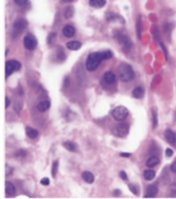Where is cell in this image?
<instances>
[{
  "label": "cell",
  "instance_id": "1",
  "mask_svg": "<svg viewBox=\"0 0 176 199\" xmlns=\"http://www.w3.org/2000/svg\"><path fill=\"white\" fill-rule=\"evenodd\" d=\"M113 56L112 52L110 50L103 52H93L89 54L86 59V67L90 72L95 71L97 69L100 63L103 60H108Z\"/></svg>",
  "mask_w": 176,
  "mask_h": 199
},
{
  "label": "cell",
  "instance_id": "2",
  "mask_svg": "<svg viewBox=\"0 0 176 199\" xmlns=\"http://www.w3.org/2000/svg\"><path fill=\"white\" fill-rule=\"evenodd\" d=\"M118 75L123 82H129L134 77V72L132 66L127 63H122L118 67Z\"/></svg>",
  "mask_w": 176,
  "mask_h": 199
},
{
  "label": "cell",
  "instance_id": "3",
  "mask_svg": "<svg viewBox=\"0 0 176 199\" xmlns=\"http://www.w3.org/2000/svg\"><path fill=\"white\" fill-rule=\"evenodd\" d=\"M129 114V111L124 106H120L115 108L112 112L114 118L117 121H123L126 119Z\"/></svg>",
  "mask_w": 176,
  "mask_h": 199
},
{
  "label": "cell",
  "instance_id": "4",
  "mask_svg": "<svg viewBox=\"0 0 176 199\" xmlns=\"http://www.w3.org/2000/svg\"><path fill=\"white\" fill-rule=\"evenodd\" d=\"M21 64L16 60H11L6 62L5 64V76L6 78L9 77L13 72L20 70Z\"/></svg>",
  "mask_w": 176,
  "mask_h": 199
},
{
  "label": "cell",
  "instance_id": "5",
  "mask_svg": "<svg viewBox=\"0 0 176 199\" xmlns=\"http://www.w3.org/2000/svg\"><path fill=\"white\" fill-rule=\"evenodd\" d=\"M129 131V126L125 123H121L117 125L114 128L113 134L118 138H124L127 136Z\"/></svg>",
  "mask_w": 176,
  "mask_h": 199
},
{
  "label": "cell",
  "instance_id": "6",
  "mask_svg": "<svg viewBox=\"0 0 176 199\" xmlns=\"http://www.w3.org/2000/svg\"><path fill=\"white\" fill-rule=\"evenodd\" d=\"M28 22L23 19L17 20L14 24V33L13 35L18 36L21 34L28 26Z\"/></svg>",
  "mask_w": 176,
  "mask_h": 199
},
{
  "label": "cell",
  "instance_id": "7",
  "mask_svg": "<svg viewBox=\"0 0 176 199\" xmlns=\"http://www.w3.org/2000/svg\"><path fill=\"white\" fill-rule=\"evenodd\" d=\"M23 44L25 48L29 50H33L37 45L36 39L31 35H27L24 37Z\"/></svg>",
  "mask_w": 176,
  "mask_h": 199
},
{
  "label": "cell",
  "instance_id": "8",
  "mask_svg": "<svg viewBox=\"0 0 176 199\" xmlns=\"http://www.w3.org/2000/svg\"><path fill=\"white\" fill-rule=\"evenodd\" d=\"M158 192V187L155 185H149L147 187L145 198H153Z\"/></svg>",
  "mask_w": 176,
  "mask_h": 199
},
{
  "label": "cell",
  "instance_id": "9",
  "mask_svg": "<svg viewBox=\"0 0 176 199\" xmlns=\"http://www.w3.org/2000/svg\"><path fill=\"white\" fill-rule=\"evenodd\" d=\"M103 79L106 83L111 85L115 82L116 81V76L113 72L111 71L106 72L103 75Z\"/></svg>",
  "mask_w": 176,
  "mask_h": 199
},
{
  "label": "cell",
  "instance_id": "10",
  "mask_svg": "<svg viewBox=\"0 0 176 199\" xmlns=\"http://www.w3.org/2000/svg\"><path fill=\"white\" fill-rule=\"evenodd\" d=\"M75 30L73 26L67 25L63 29V33L65 37L70 38L75 34Z\"/></svg>",
  "mask_w": 176,
  "mask_h": 199
},
{
  "label": "cell",
  "instance_id": "11",
  "mask_svg": "<svg viewBox=\"0 0 176 199\" xmlns=\"http://www.w3.org/2000/svg\"><path fill=\"white\" fill-rule=\"evenodd\" d=\"M166 139L167 142L171 144L175 143L176 142V135L172 130L168 129L165 133Z\"/></svg>",
  "mask_w": 176,
  "mask_h": 199
},
{
  "label": "cell",
  "instance_id": "12",
  "mask_svg": "<svg viewBox=\"0 0 176 199\" xmlns=\"http://www.w3.org/2000/svg\"><path fill=\"white\" fill-rule=\"evenodd\" d=\"M5 192L9 196H13L16 193L15 186L9 181H6L5 182Z\"/></svg>",
  "mask_w": 176,
  "mask_h": 199
},
{
  "label": "cell",
  "instance_id": "13",
  "mask_svg": "<svg viewBox=\"0 0 176 199\" xmlns=\"http://www.w3.org/2000/svg\"><path fill=\"white\" fill-rule=\"evenodd\" d=\"M82 178L83 180L88 184H92L95 181V177L93 174L89 171H84L82 174Z\"/></svg>",
  "mask_w": 176,
  "mask_h": 199
},
{
  "label": "cell",
  "instance_id": "14",
  "mask_svg": "<svg viewBox=\"0 0 176 199\" xmlns=\"http://www.w3.org/2000/svg\"><path fill=\"white\" fill-rule=\"evenodd\" d=\"M66 46L70 50H78L81 48L82 44L79 41H71L66 44Z\"/></svg>",
  "mask_w": 176,
  "mask_h": 199
},
{
  "label": "cell",
  "instance_id": "15",
  "mask_svg": "<svg viewBox=\"0 0 176 199\" xmlns=\"http://www.w3.org/2000/svg\"><path fill=\"white\" fill-rule=\"evenodd\" d=\"M25 132L28 137L32 139H36L39 135L38 132L36 129L30 127H26L25 128Z\"/></svg>",
  "mask_w": 176,
  "mask_h": 199
},
{
  "label": "cell",
  "instance_id": "16",
  "mask_svg": "<svg viewBox=\"0 0 176 199\" xmlns=\"http://www.w3.org/2000/svg\"><path fill=\"white\" fill-rule=\"evenodd\" d=\"M89 3L93 7L99 8L104 6L106 3V0H89Z\"/></svg>",
  "mask_w": 176,
  "mask_h": 199
},
{
  "label": "cell",
  "instance_id": "17",
  "mask_svg": "<svg viewBox=\"0 0 176 199\" xmlns=\"http://www.w3.org/2000/svg\"><path fill=\"white\" fill-rule=\"evenodd\" d=\"M144 93L145 91L142 87L141 86H138L133 90L132 95L134 98L139 99L144 96Z\"/></svg>",
  "mask_w": 176,
  "mask_h": 199
},
{
  "label": "cell",
  "instance_id": "18",
  "mask_svg": "<svg viewBox=\"0 0 176 199\" xmlns=\"http://www.w3.org/2000/svg\"><path fill=\"white\" fill-rule=\"evenodd\" d=\"M159 158L156 156L151 157L149 158L146 162V165L149 168H153L159 164Z\"/></svg>",
  "mask_w": 176,
  "mask_h": 199
},
{
  "label": "cell",
  "instance_id": "19",
  "mask_svg": "<svg viewBox=\"0 0 176 199\" xmlns=\"http://www.w3.org/2000/svg\"><path fill=\"white\" fill-rule=\"evenodd\" d=\"M51 104L50 101L47 100H44L39 103L37 106V109L40 112H45L50 108Z\"/></svg>",
  "mask_w": 176,
  "mask_h": 199
},
{
  "label": "cell",
  "instance_id": "20",
  "mask_svg": "<svg viewBox=\"0 0 176 199\" xmlns=\"http://www.w3.org/2000/svg\"><path fill=\"white\" fill-rule=\"evenodd\" d=\"M63 146L66 150L70 152H74L77 149L76 144L71 141H65L63 143Z\"/></svg>",
  "mask_w": 176,
  "mask_h": 199
},
{
  "label": "cell",
  "instance_id": "21",
  "mask_svg": "<svg viewBox=\"0 0 176 199\" xmlns=\"http://www.w3.org/2000/svg\"><path fill=\"white\" fill-rule=\"evenodd\" d=\"M143 175L145 179L147 181H151L155 178L156 173L153 170H146L144 171Z\"/></svg>",
  "mask_w": 176,
  "mask_h": 199
},
{
  "label": "cell",
  "instance_id": "22",
  "mask_svg": "<svg viewBox=\"0 0 176 199\" xmlns=\"http://www.w3.org/2000/svg\"><path fill=\"white\" fill-rule=\"evenodd\" d=\"M74 8L72 6H68L65 12V17L66 19L71 18L74 15Z\"/></svg>",
  "mask_w": 176,
  "mask_h": 199
},
{
  "label": "cell",
  "instance_id": "23",
  "mask_svg": "<svg viewBox=\"0 0 176 199\" xmlns=\"http://www.w3.org/2000/svg\"><path fill=\"white\" fill-rule=\"evenodd\" d=\"M58 160H55L53 162L52 166V170H51V174L53 178H56L57 171H58Z\"/></svg>",
  "mask_w": 176,
  "mask_h": 199
},
{
  "label": "cell",
  "instance_id": "24",
  "mask_svg": "<svg viewBox=\"0 0 176 199\" xmlns=\"http://www.w3.org/2000/svg\"><path fill=\"white\" fill-rule=\"evenodd\" d=\"M57 57L60 60H64L66 58V55L63 50V48H58L57 51Z\"/></svg>",
  "mask_w": 176,
  "mask_h": 199
},
{
  "label": "cell",
  "instance_id": "25",
  "mask_svg": "<svg viewBox=\"0 0 176 199\" xmlns=\"http://www.w3.org/2000/svg\"><path fill=\"white\" fill-rule=\"evenodd\" d=\"M56 38V34L55 33H51L47 37V43L49 44H52L55 41Z\"/></svg>",
  "mask_w": 176,
  "mask_h": 199
},
{
  "label": "cell",
  "instance_id": "26",
  "mask_svg": "<svg viewBox=\"0 0 176 199\" xmlns=\"http://www.w3.org/2000/svg\"><path fill=\"white\" fill-rule=\"evenodd\" d=\"M26 155V153L25 150H18L16 153V157L18 158H23L25 157Z\"/></svg>",
  "mask_w": 176,
  "mask_h": 199
},
{
  "label": "cell",
  "instance_id": "27",
  "mask_svg": "<svg viewBox=\"0 0 176 199\" xmlns=\"http://www.w3.org/2000/svg\"><path fill=\"white\" fill-rule=\"evenodd\" d=\"M16 4L20 6H25L28 4L29 0H14Z\"/></svg>",
  "mask_w": 176,
  "mask_h": 199
},
{
  "label": "cell",
  "instance_id": "28",
  "mask_svg": "<svg viewBox=\"0 0 176 199\" xmlns=\"http://www.w3.org/2000/svg\"><path fill=\"white\" fill-rule=\"evenodd\" d=\"M137 32H138V35L140 39L141 34V19H138L137 22Z\"/></svg>",
  "mask_w": 176,
  "mask_h": 199
},
{
  "label": "cell",
  "instance_id": "29",
  "mask_svg": "<svg viewBox=\"0 0 176 199\" xmlns=\"http://www.w3.org/2000/svg\"><path fill=\"white\" fill-rule=\"evenodd\" d=\"M153 115V128H156L157 124H158V118H157V115H156V112L155 111H153L152 113Z\"/></svg>",
  "mask_w": 176,
  "mask_h": 199
},
{
  "label": "cell",
  "instance_id": "30",
  "mask_svg": "<svg viewBox=\"0 0 176 199\" xmlns=\"http://www.w3.org/2000/svg\"><path fill=\"white\" fill-rule=\"evenodd\" d=\"M13 172V168L12 167H10L9 165L6 164V175L9 176L12 174Z\"/></svg>",
  "mask_w": 176,
  "mask_h": 199
},
{
  "label": "cell",
  "instance_id": "31",
  "mask_svg": "<svg viewBox=\"0 0 176 199\" xmlns=\"http://www.w3.org/2000/svg\"><path fill=\"white\" fill-rule=\"evenodd\" d=\"M50 181L49 178H44L40 181V184L43 186H48L50 184Z\"/></svg>",
  "mask_w": 176,
  "mask_h": 199
},
{
  "label": "cell",
  "instance_id": "32",
  "mask_svg": "<svg viewBox=\"0 0 176 199\" xmlns=\"http://www.w3.org/2000/svg\"><path fill=\"white\" fill-rule=\"evenodd\" d=\"M120 177L121 178V179L124 181H127L128 179V178L127 175V173L124 171H121L120 173Z\"/></svg>",
  "mask_w": 176,
  "mask_h": 199
},
{
  "label": "cell",
  "instance_id": "33",
  "mask_svg": "<svg viewBox=\"0 0 176 199\" xmlns=\"http://www.w3.org/2000/svg\"><path fill=\"white\" fill-rule=\"evenodd\" d=\"M165 154L167 157H171L174 155V151L170 148H167L165 150Z\"/></svg>",
  "mask_w": 176,
  "mask_h": 199
},
{
  "label": "cell",
  "instance_id": "34",
  "mask_svg": "<svg viewBox=\"0 0 176 199\" xmlns=\"http://www.w3.org/2000/svg\"><path fill=\"white\" fill-rule=\"evenodd\" d=\"M129 189L132 193L134 195H137L138 194V190L136 187H135L134 185H133L132 184H130L129 185Z\"/></svg>",
  "mask_w": 176,
  "mask_h": 199
},
{
  "label": "cell",
  "instance_id": "35",
  "mask_svg": "<svg viewBox=\"0 0 176 199\" xmlns=\"http://www.w3.org/2000/svg\"><path fill=\"white\" fill-rule=\"evenodd\" d=\"M170 170L174 173H176V160L170 165Z\"/></svg>",
  "mask_w": 176,
  "mask_h": 199
},
{
  "label": "cell",
  "instance_id": "36",
  "mask_svg": "<svg viewBox=\"0 0 176 199\" xmlns=\"http://www.w3.org/2000/svg\"><path fill=\"white\" fill-rule=\"evenodd\" d=\"M11 104V100L7 97H5V109H7V108L9 107Z\"/></svg>",
  "mask_w": 176,
  "mask_h": 199
},
{
  "label": "cell",
  "instance_id": "37",
  "mask_svg": "<svg viewBox=\"0 0 176 199\" xmlns=\"http://www.w3.org/2000/svg\"><path fill=\"white\" fill-rule=\"evenodd\" d=\"M120 155L121 156V157H129L130 156L131 154L130 153H121L120 154Z\"/></svg>",
  "mask_w": 176,
  "mask_h": 199
},
{
  "label": "cell",
  "instance_id": "38",
  "mask_svg": "<svg viewBox=\"0 0 176 199\" xmlns=\"http://www.w3.org/2000/svg\"><path fill=\"white\" fill-rule=\"evenodd\" d=\"M120 193V192L119 190H115L114 191V195H119Z\"/></svg>",
  "mask_w": 176,
  "mask_h": 199
},
{
  "label": "cell",
  "instance_id": "39",
  "mask_svg": "<svg viewBox=\"0 0 176 199\" xmlns=\"http://www.w3.org/2000/svg\"><path fill=\"white\" fill-rule=\"evenodd\" d=\"M63 2H64L65 3H70L71 2L73 1L74 0H63Z\"/></svg>",
  "mask_w": 176,
  "mask_h": 199
}]
</instances>
